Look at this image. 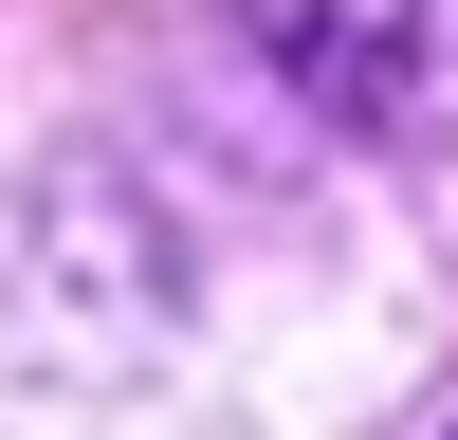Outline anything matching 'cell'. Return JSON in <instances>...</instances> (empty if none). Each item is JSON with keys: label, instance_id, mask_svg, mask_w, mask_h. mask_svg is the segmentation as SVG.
<instances>
[{"label": "cell", "instance_id": "obj_1", "mask_svg": "<svg viewBox=\"0 0 458 440\" xmlns=\"http://www.w3.org/2000/svg\"><path fill=\"white\" fill-rule=\"evenodd\" d=\"M257 37L349 129H458V0H257Z\"/></svg>", "mask_w": 458, "mask_h": 440}]
</instances>
